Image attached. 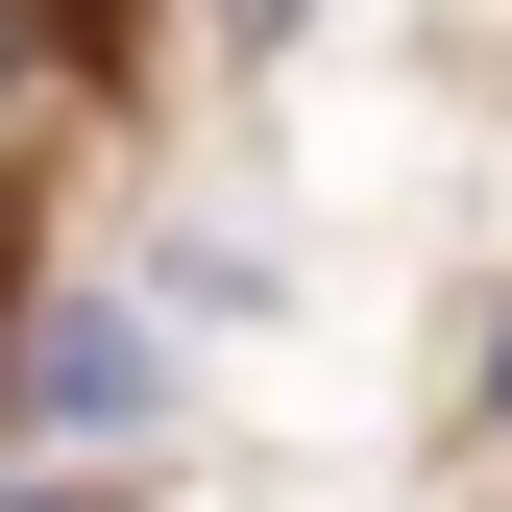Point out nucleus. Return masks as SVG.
Masks as SVG:
<instances>
[{
    "label": "nucleus",
    "mask_w": 512,
    "mask_h": 512,
    "mask_svg": "<svg viewBox=\"0 0 512 512\" xmlns=\"http://www.w3.org/2000/svg\"><path fill=\"white\" fill-rule=\"evenodd\" d=\"M147 391H171L147 317H49V342H25V415H49V439H147Z\"/></svg>",
    "instance_id": "f257e3e1"
},
{
    "label": "nucleus",
    "mask_w": 512,
    "mask_h": 512,
    "mask_svg": "<svg viewBox=\"0 0 512 512\" xmlns=\"http://www.w3.org/2000/svg\"><path fill=\"white\" fill-rule=\"evenodd\" d=\"M244 25H293V0H244Z\"/></svg>",
    "instance_id": "f03ea898"
},
{
    "label": "nucleus",
    "mask_w": 512,
    "mask_h": 512,
    "mask_svg": "<svg viewBox=\"0 0 512 512\" xmlns=\"http://www.w3.org/2000/svg\"><path fill=\"white\" fill-rule=\"evenodd\" d=\"M0 512H25V488H0Z\"/></svg>",
    "instance_id": "7ed1b4c3"
}]
</instances>
